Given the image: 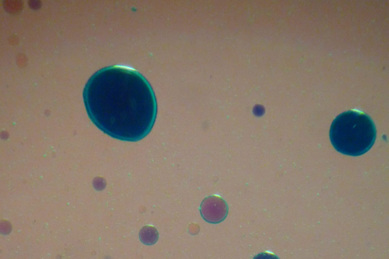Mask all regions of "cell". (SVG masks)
<instances>
[{"mask_svg":"<svg viewBox=\"0 0 389 259\" xmlns=\"http://www.w3.org/2000/svg\"><path fill=\"white\" fill-rule=\"evenodd\" d=\"M253 259H279L275 254L264 252L258 254L254 257Z\"/></svg>","mask_w":389,"mask_h":259,"instance_id":"cell-5","label":"cell"},{"mask_svg":"<svg viewBox=\"0 0 389 259\" xmlns=\"http://www.w3.org/2000/svg\"><path fill=\"white\" fill-rule=\"evenodd\" d=\"M200 210L204 220L211 224H218L223 221L228 211L225 201L216 195L205 198L201 203Z\"/></svg>","mask_w":389,"mask_h":259,"instance_id":"cell-3","label":"cell"},{"mask_svg":"<svg viewBox=\"0 0 389 259\" xmlns=\"http://www.w3.org/2000/svg\"><path fill=\"white\" fill-rule=\"evenodd\" d=\"M139 237L142 243L147 245H151L158 240L159 233L154 227L146 226L140 229Z\"/></svg>","mask_w":389,"mask_h":259,"instance_id":"cell-4","label":"cell"},{"mask_svg":"<svg viewBox=\"0 0 389 259\" xmlns=\"http://www.w3.org/2000/svg\"><path fill=\"white\" fill-rule=\"evenodd\" d=\"M376 136L375 126L367 115L355 111H347L332 123L330 138L339 152L357 156L367 152L373 145Z\"/></svg>","mask_w":389,"mask_h":259,"instance_id":"cell-2","label":"cell"},{"mask_svg":"<svg viewBox=\"0 0 389 259\" xmlns=\"http://www.w3.org/2000/svg\"><path fill=\"white\" fill-rule=\"evenodd\" d=\"M83 98L93 123L118 140H142L156 118L157 103L150 84L128 67L110 66L96 72L85 84Z\"/></svg>","mask_w":389,"mask_h":259,"instance_id":"cell-1","label":"cell"}]
</instances>
